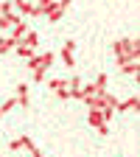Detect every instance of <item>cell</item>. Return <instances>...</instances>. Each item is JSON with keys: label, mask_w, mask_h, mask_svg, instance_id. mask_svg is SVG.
Masks as SVG:
<instances>
[{"label": "cell", "mask_w": 140, "mask_h": 157, "mask_svg": "<svg viewBox=\"0 0 140 157\" xmlns=\"http://www.w3.org/2000/svg\"><path fill=\"white\" fill-rule=\"evenodd\" d=\"M28 31H31V28H28V23H25V20H23V17H20V20H17V23L11 25V34H9V36H14V39H17V42H20V39H23V36H25Z\"/></svg>", "instance_id": "cell-7"}, {"label": "cell", "mask_w": 140, "mask_h": 157, "mask_svg": "<svg viewBox=\"0 0 140 157\" xmlns=\"http://www.w3.org/2000/svg\"><path fill=\"white\" fill-rule=\"evenodd\" d=\"M56 62V53H51V51H45V53H34L31 59H28V67H31V76H34V82H45V73H48V67Z\"/></svg>", "instance_id": "cell-1"}, {"label": "cell", "mask_w": 140, "mask_h": 157, "mask_svg": "<svg viewBox=\"0 0 140 157\" xmlns=\"http://www.w3.org/2000/svg\"><path fill=\"white\" fill-rule=\"evenodd\" d=\"M53 6H56V0H36V3H34V14H31V17H45Z\"/></svg>", "instance_id": "cell-6"}, {"label": "cell", "mask_w": 140, "mask_h": 157, "mask_svg": "<svg viewBox=\"0 0 140 157\" xmlns=\"http://www.w3.org/2000/svg\"><path fill=\"white\" fill-rule=\"evenodd\" d=\"M0 118H3V112H0Z\"/></svg>", "instance_id": "cell-23"}, {"label": "cell", "mask_w": 140, "mask_h": 157, "mask_svg": "<svg viewBox=\"0 0 140 157\" xmlns=\"http://www.w3.org/2000/svg\"><path fill=\"white\" fill-rule=\"evenodd\" d=\"M126 109H137V95L126 98V101H118L115 104V112H126Z\"/></svg>", "instance_id": "cell-10"}, {"label": "cell", "mask_w": 140, "mask_h": 157, "mask_svg": "<svg viewBox=\"0 0 140 157\" xmlns=\"http://www.w3.org/2000/svg\"><path fill=\"white\" fill-rule=\"evenodd\" d=\"M45 17H48V23H59V20L65 17V9H62V6L56 3V6H53V9H51V11L45 14Z\"/></svg>", "instance_id": "cell-15"}, {"label": "cell", "mask_w": 140, "mask_h": 157, "mask_svg": "<svg viewBox=\"0 0 140 157\" xmlns=\"http://www.w3.org/2000/svg\"><path fill=\"white\" fill-rule=\"evenodd\" d=\"M20 42H23V45H28V48H34V51H36V45H39V34H36V31H28V34H25L23 39H20Z\"/></svg>", "instance_id": "cell-16"}, {"label": "cell", "mask_w": 140, "mask_h": 157, "mask_svg": "<svg viewBox=\"0 0 140 157\" xmlns=\"http://www.w3.org/2000/svg\"><path fill=\"white\" fill-rule=\"evenodd\" d=\"M14 51H17V53H20V56H23V59H25V62H28V59H31V56H34V53H36V51H34V48H28V45H23V42H20V45H17V48H14Z\"/></svg>", "instance_id": "cell-18"}, {"label": "cell", "mask_w": 140, "mask_h": 157, "mask_svg": "<svg viewBox=\"0 0 140 157\" xmlns=\"http://www.w3.org/2000/svg\"><path fill=\"white\" fill-rule=\"evenodd\" d=\"M140 42L137 39H118L115 42V56H118V62H129V59H137V48Z\"/></svg>", "instance_id": "cell-2"}, {"label": "cell", "mask_w": 140, "mask_h": 157, "mask_svg": "<svg viewBox=\"0 0 140 157\" xmlns=\"http://www.w3.org/2000/svg\"><path fill=\"white\" fill-rule=\"evenodd\" d=\"M56 3L62 6V9H70V3H73V0H56Z\"/></svg>", "instance_id": "cell-22"}, {"label": "cell", "mask_w": 140, "mask_h": 157, "mask_svg": "<svg viewBox=\"0 0 140 157\" xmlns=\"http://www.w3.org/2000/svg\"><path fill=\"white\" fill-rule=\"evenodd\" d=\"M118 67H121L123 76H126V73H129V76H137V67H140V65H137V59H129V62H118Z\"/></svg>", "instance_id": "cell-9"}, {"label": "cell", "mask_w": 140, "mask_h": 157, "mask_svg": "<svg viewBox=\"0 0 140 157\" xmlns=\"http://www.w3.org/2000/svg\"><path fill=\"white\" fill-rule=\"evenodd\" d=\"M20 42H17V39L14 36H0V53H9V51H14Z\"/></svg>", "instance_id": "cell-12"}, {"label": "cell", "mask_w": 140, "mask_h": 157, "mask_svg": "<svg viewBox=\"0 0 140 157\" xmlns=\"http://www.w3.org/2000/svg\"><path fill=\"white\" fill-rule=\"evenodd\" d=\"M67 90H81V78H78V76H70L67 78Z\"/></svg>", "instance_id": "cell-20"}, {"label": "cell", "mask_w": 140, "mask_h": 157, "mask_svg": "<svg viewBox=\"0 0 140 157\" xmlns=\"http://www.w3.org/2000/svg\"><path fill=\"white\" fill-rule=\"evenodd\" d=\"M14 107H17V98L11 95V98H6V101H3V104H0V112H3V115H6V112H11Z\"/></svg>", "instance_id": "cell-19"}, {"label": "cell", "mask_w": 140, "mask_h": 157, "mask_svg": "<svg viewBox=\"0 0 140 157\" xmlns=\"http://www.w3.org/2000/svg\"><path fill=\"white\" fill-rule=\"evenodd\" d=\"M28 93H31V87H28V84H17L14 98H17V104H20V107H28V104H31V101H28Z\"/></svg>", "instance_id": "cell-8"}, {"label": "cell", "mask_w": 140, "mask_h": 157, "mask_svg": "<svg viewBox=\"0 0 140 157\" xmlns=\"http://www.w3.org/2000/svg\"><path fill=\"white\" fill-rule=\"evenodd\" d=\"M73 51H76V39H67V42L62 45V51H59V59H62L67 67H76V56H73Z\"/></svg>", "instance_id": "cell-4"}, {"label": "cell", "mask_w": 140, "mask_h": 157, "mask_svg": "<svg viewBox=\"0 0 140 157\" xmlns=\"http://www.w3.org/2000/svg\"><path fill=\"white\" fill-rule=\"evenodd\" d=\"M25 143H28V135H20V137H14V140L9 143V149L11 151H20V149H25Z\"/></svg>", "instance_id": "cell-17"}, {"label": "cell", "mask_w": 140, "mask_h": 157, "mask_svg": "<svg viewBox=\"0 0 140 157\" xmlns=\"http://www.w3.org/2000/svg\"><path fill=\"white\" fill-rule=\"evenodd\" d=\"M14 9L20 14H34V3L31 0H14Z\"/></svg>", "instance_id": "cell-14"}, {"label": "cell", "mask_w": 140, "mask_h": 157, "mask_svg": "<svg viewBox=\"0 0 140 157\" xmlns=\"http://www.w3.org/2000/svg\"><path fill=\"white\" fill-rule=\"evenodd\" d=\"M48 87L59 98H70V90H67V82H65V78H48Z\"/></svg>", "instance_id": "cell-5"}, {"label": "cell", "mask_w": 140, "mask_h": 157, "mask_svg": "<svg viewBox=\"0 0 140 157\" xmlns=\"http://www.w3.org/2000/svg\"><path fill=\"white\" fill-rule=\"evenodd\" d=\"M112 115H115L112 109H90V112H87V121H90V126H95V129H98V126H104Z\"/></svg>", "instance_id": "cell-3"}, {"label": "cell", "mask_w": 140, "mask_h": 157, "mask_svg": "<svg viewBox=\"0 0 140 157\" xmlns=\"http://www.w3.org/2000/svg\"><path fill=\"white\" fill-rule=\"evenodd\" d=\"M17 20H20V14H0V31H9Z\"/></svg>", "instance_id": "cell-11"}, {"label": "cell", "mask_w": 140, "mask_h": 157, "mask_svg": "<svg viewBox=\"0 0 140 157\" xmlns=\"http://www.w3.org/2000/svg\"><path fill=\"white\" fill-rule=\"evenodd\" d=\"M107 84H109V76H107V73H98V76H95V82H93L95 93H104V90H107Z\"/></svg>", "instance_id": "cell-13"}, {"label": "cell", "mask_w": 140, "mask_h": 157, "mask_svg": "<svg viewBox=\"0 0 140 157\" xmlns=\"http://www.w3.org/2000/svg\"><path fill=\"white\" fill-rule=\"evenodd\" d=\"M0 14H14V3L11 0H3V3H0Z\"/></svg>", "instance_id": "cell-21"}]
</instances>
